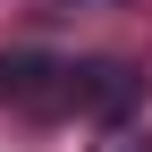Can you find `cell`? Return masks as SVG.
<instances>
[{"label":"cell","mask_w":152,"mask_h":152,"mask_svg":"<svg viewBox=\"0 0 152 152\" xmlns=\"http://www.w3.org/2000/svg\"><path fill=\"white\" fill-rule=\"evenodd\" d=\"M0 102H9V59H0Z\"/></svg>","instance_id":"4"},{"label":"cell","mask_w":152,"mask_h":152,"mask_svg":"<svg viewBox=\"0 0 152 152\" xmlns=\"http://www.w3.org/2000/svg\"><path fill=\"white\" fill-rule=\"evenodd\" d=\"M59 9H85V0H59Z\"/></svg>","instance_id":"5"},{"label":"cell","mask_w":152,"mask_h":152,"mask_svg":"<svg viewBox=\"0 0 152 152\" xmlns=\"http://www.w3.org/2000/svg\"><path fill=\"white\" fill-rule=\"evenodd\" d=\"M9 102L26 110V118H68L76 110V68L42 59V51H17L9 59Z\"/></svg>","instance_id":"1"},{"label":"cell","mask_w":152,"mask_h":152,"mask_svg":"<svg viewBox=\"0 0 152 152\" xmlns=\"http://www.w3.org/2000/svg\"><path fill=\"white\" fill-rule=\"evenodd\" d=\"M93 152H152V135H144V127H127V118H110Z\"/></svg>","instance_id":"3"},{"label":"cell","mask_w":152,"mask_h":152,"mask_svg":"<svg viewBox=\"0 0 152 152\" xmlns=\"http://www.w3.org/2000/svg\"><path fill=\"white\" fill-rule=\"evenodd\" d=\"M135 68H118V59H85L76 68V110H93V118H127L135 110Z\"/></svg>","instance_id":"2"}]
</instances>
